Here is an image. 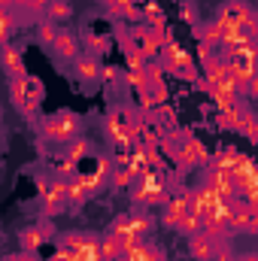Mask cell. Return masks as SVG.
I'll return each mask as SVG.
<instances>
[{
  "label": "cell",
  "instance_id": "cell-1",
  "mask_svg": "<svg viewBox=\"0 0 258 261\" xmlns=\"http://www.w3.org/2000/svg\"><path fill=\"white\" fill-rule=\"evenodd\" d=\"M79 130H82L79 116H73V113H58V116L43 122L46 140H55V143H70L73 137H79Z\"/></svg>",
  "mask_w": 258,
  "mask_h": 261
},
{
  "label": "cell",
  "instance_id": "cell-2",
  "mask_svg": "<svg viewBox=\"0 0 258 261\" xmlns=\"http://www.w3.org/2000/svg\"><path fill=\"white\" fill-rule=\"evenodd\" d=\"M222 28H255L252 21V9L246 0H225L222 9H219V18H216Z\"/></svg>",
  "mask_w": 258,
  "mask_h": 261
},
{
  "label": "cell",
  "instance_id": "cell-3",
  "mask_svg": "<svg viewBox=\"0 0 258 261\" xmlns=\"http://www.w3.org/2000/svg\"><path fill=\"white\" fill-rule=\"evenodd\" d=\"M222 203H225V200L216 195L207 182H203V186H197L192 195H189V210H192L194 216L200 219V225H203V219H210V216H213Z\"/></svg>",
  "mask_w": 258,
  "mask_h": 261
},
{
  "label": "cell",
  "instance_id": "cell-4",
  "mask_svg": "<svg viewBox=\"0 0 258 261\" xmlns=\"http://www.w3.org/2000/svg\"><path fill=\"white\" fill-rule=\"evenodd\" d=\"M134 200H137V203L164 200V182H161L152 170H143V173H140V182H137V189H134Z\"/></svg>",
  "mask_w": 258,
  "mask_h": 261
},
{
  "label": "cell",
  "instance_id": "cell-5",
  "mask_svg": "<svg viewBox=\"0 0 258 261\" xmlns=\"http://www.w3.org/2000/svg\"><path fill=\"white\" fill-rule=\"evenodd\" d=\"M216 195L222 197V200H234L237 197V189H234V179H231V173L228 170H219V167H210L207 164V179H203Z\"/></svg>",
  "mask_w": 258,
  "mask_h": 261
},
{
  "label": "cell",
  "instance_id": "cell-6",
  "mask_svg": "<svg viewBox=\"0 0 258 261\" xmlns=\"http://www.w3.org/2000/svg\"><path fill=\"white\" fill-rule=\"evenodd\" d=\"M222 243H225V240L210 237L207 231H197V234H192V237H189V252H192V258H197V261H213L216 249H219Z\"/></svg>",
  "mask_w": 258,
  "mask_h": 261
},
{
  "label": "cell",
  "instance_id": "cell-7",
  "mask_svg": "<svg viewBox=\"0 0 258 261\" xmlns=\"http://www.w3.org/2000/svg\"><path fill=\"white\" fill-rule=\"evenodd\" d=\"M176 158H179L186 167H197V164H207V161H210V152L203 149V143H200V140H183V146H179Z\"/></svg>",
  "mask_w": 258,
  "mask_h": 261
},
{
  "label": "cell",
  "instance_id": "cell-8",
  "mask_svg": "<svg viewBox=\"0 0 258 261\" xmlns=\"http://www.w3.org/2000/svg\"><path fill=\"white\" fill-rule=\"evenodd\" d=\"M134 40H140V52L146 55V58H152V55H158L161 52V46H164V37L155 31V28H140L137 34H134Z\"/></svg>",
  "mask_w": 258,
  "mask_h": 261
},
{
  "label": "cell",
  "instance_id": "cell-9",
  "mask_svg": "<svg viewBox=\"0 0 258 261\" xmlns=\"http://www.w3.org/2000/svg\"><path fill=\"white\" fill-rule=\"evenodd\" d=\"M0 67L15 79V76H24V61H21V52L15 49V46H9V43H3L0 46Z\"/></svg>",
  "mask_w": 258,
  "mask_h": 261
},
{
  "label": "cell",
  "instance_id": "cell-10",
  "mask_svg": "<svg viewBox=\"0 0 258 261\" xmlns=\"http://www.w3.org/2000/svg\"><path fill=\"white\" fill-rule=\"evenodd\" d=\"M73 70L82 82H97L100 79V61L94 55H76L73 58Z\"/></svg>",
  "mask_w": 258,
  "mask_h": 261
},
{
  "label": "cell",
  "instance_id": "cell-11",
  "mask_svg": "<svg viewBox=\"0 0 258 261\" xmlns=\"http://www.w3.org/2000/svg\"><path fill=\"white\" fill-rule=\"evenodd\" d=\"M189 195H192V192H183V195H176V197H167V203H164V222H167V225L176 228V222L189 213Z\"/></svg>",
  "mask_w": 258,
  "mask_h": 261
},
{
  "label": "cell",
  "instance_id": "cell-12",
  "mask_svg": "<svg viewBox=\"0 0 258 261\" xmlns=\"http://www.w3.org/2000/svg\"><path fill=\"white\" fill-rule=\"evenodd\" d=\"M52 49H55V55H58V58H64V61H73V58L79 55V43H76V37H73V34H67L64 28L58 31V37H55Z\"/></svg>",
  "mask_w": 258,
  "mask_h": 261
},
{
  "label": "cell",
  "instance_id": "cell-13",
  "mask_svg": "<svg viewBox=\"0 0 258 261\" xmlns=\"http://www.w3.org/2000/svg\"><path fill=\"white\" fill-rule=\"evenodd\" d=\"M64 203H67V189H64V179H58V182H52V186L46 189V216L61 213Z\"/></svg>",
  "mask_w": 258,
  "mask_h": 261
},
{
  "label": "cell",
  "instance_id": "cell-14",
  "mask_svg": "<svg viewBox=\"0 0 258 261\" xmlns=\"http://www.w3.org/2000/svg\"><path fill=\"white\" fill-rule=\"evenodd\" d=\"M122 258H128V261H161L164 255H161V249H158V246H152V243H143V240H140V243H137L131 252H125Z\"/></svg>",
  "mask_w": 258,
  "mask_h": 261
},
{
  "label": "cell",
  "instance_id": "cell-15",
  "mask_svg": "<svg viewBox=\"0 0 258 261\" xmlns=\"http://www.w3.org/2000/svg\"><path fill=\"white\" fill-rule=\"evenodd\" d=\"M73 15V6H70V0H49V6H46V12H43V18H49V21H55V24H61Z\"/></svg>",
  "mask_w": 258,
  "mask_h": 261
},
{
  "label": "cell",
  "instance_id": "cell-16",
  "mask_svg": "<svg viewBox=\"0 0 258 261\" xmlns=\"http://www.w3.org/2000/svg\"><path fill=\"white\" fill-rule=\"evenodd\" d=\"M43 240H46V231H40V228H24V231H21V252H37V249L43 246Z\"/></svg>",
  "mask_w": 258,
  "mask_h": 261
},
{
  "label": "cell",
  "instance_id": "cell-17",
  "mask_svg": "<svg viewBox=\"0 0 258 261\" xmlns=\"http://www.w3.org/2000/svg\"><path fill=\"white\" fill-rule=\"evenodd\" d=\"M100 258H104V261L122 258V243H119V237H113V234L100 237Z\"/></svg>",
  "mask_w": 258,
  "mask_h": 261
},
{
  "label": "cell",
  "instance_id": "cell-18",
  "mask_svg": "<svg viewBox=\"0 0 258 261\" xmlns=\"http://www.w3.org/2000/svg\"><path fill=\"white\" fill-rule=\"evenodd\" d=\"M128 219H131V234L146 237V234L152 231V219H149L146 213H128Z\"/></svg>",
  "mask_w": 258,
  "mask_h": 261
},
{
  "label": "cell",
  "instance_id": "cell-19",
  "mask_svg": "<svg viewBox=\"0 0 258 261\" xmlns=\"http://www.w3.org/2000/svg\"><path fill=\"white\" fill-rule=\"evenodd\" d=\"M58 24L55 21H49V18H40V24H37V34H40V43L43 46H52L55 43V37H58Z\"/></svg>",
  "mask_w": 258,
  "mask_h": 261
},
{
  "label": "cell",
  "instance_id": "cell-20",
  "mask_svg": "<svg viewBox=\"0 0 258 261\" xmlns=\"http://www.w3.org/2000/svg\"><path fill=\"white\" fill-rule=\"evenodd\" d=\"M9 97L15 100V107H21V113H24V103H28V88H24V76H15L12 82H9Z\"/></svg>",
  "mask_w": 258,
  "mask_h": 261
},
{
  "label": "cell",
  "instance_id": "cell-21",
  "mask_svg": "<svg viewBox=\"0 0 258 261\" xmlns=\"http://www.w3.org/2000/svg\"><path fill=\"white\" fill-rule=\"evenodd\" d=\"M88 152V140H82V137H73L70 143H64V155L67 161H79L82 155Z\"/></svg>",
  "mask_w": 258,
  "mask_h": 261
},
{
  "label": "cell",
  "instance_id": "cell-22",
  "mask_svg": "<svg viewBox=\"0 0 258 261\" xmlns=\"http://www.w3.org/2000/svg\"><path fill=\"white\" fill-rule=\"evenodd\" d=\"M225 31H228V28H222L219 21L207 24V28H203V46H219V43L225 40Z\"/></svg>",
  "mask_w": 258,
  "mask_h": 261
},
{
  "label": "cell",
  "instance_id": "cell-23",
  "mask_svg": "<svg viewBox=\"0 0 258 261\" xmlns=\"http://www.w3.org/2000/svg\"><path fill=\"white\" fill-rule=\"evenodd\" d=\"M113 6V12L125 15V18H140V9H137V0H107Z\"/></svg>",
  "mask_w": 258,
  "mask_h": 261
},
{
  "label": "cell",
  "instance_id": "cell-24",
  "mask_svg": "<svg viewBox=\"0 0 258 261\" xmlns=\"http://www.w3.org/2000/svg\"><path fill=\"white\" fill-rule=\"evenodd\" d=\"M12 31H15V15H12L9 9H0V46L9 43Z\"/></svg>",
  "mask_w": 258,
  "mask_h": 261
},
{
  "label": "cell",
  "instance_id": "cell-25",
  "mask_svg": "<svg viewBox=\"0 0 258 261\" xmlns=\"http://www.w3.org/2000/svg\"><path fill=\"white\" fill-rule=\"evenodd\" d=\"M176 231H183V234H189V237H192V234H197V231H203V225H200V219L194 216L192 210H189V213L176 222Z\"/></svg>",
  "mask_w": 258,
  "mask_h": 261
},
{
  "label": "cell",
  "instance_id": "cell-26",
  "mask_svg": "<svg viewBox=\"0 0 258 261\" xmlns=\"http://www.w3.org/2000/svg\"><path fill=\"white\" fill-rule=\"evenodd\" d=\"M131 179H137V173H134L131 167H122V170L113 173V186H116V189H128Z\"/></svg>",
  "mask_w": 258,
  "mask_h": 261
},
{
  "label": "cell",
  "instance_id": "cell-27",
  "mask_svg": "<svg viewBox=\"0 0 258 261\" xmlns=\"http://www.w3.org/2000/svg\"><path fill=\"white\" fill-rule=\"evenodd\" d=\"M46 6H49V0H28V3H24V9H31V12L37 15V18H40V15L46 12Z\"/></svg>",
  "mask_w": 258,
  "mask_h": 261
},
{
  "label": "cell",
  "instance_id": "cell-28",
  "mask_svg": "<svg viewBox=\"0 0 258 261\" xmlns=\"http://www.w3.org/2000/svg\"><path fill=\"white\" fill-rule=\"evenodd\" d=\"M85 46H91V52H88V55H94V58H97V52H100L107 43H104L100 37H85Z\"/></svg>",
  "mask_w": 258,
  "mask_h": 261
},
{
  "label": "cell",
  "instance_id": "cell-29",
  "mask_svg": "<svg viewBox=\"0 0 258 261\" xmlns=\"http://www.w3.org/2000/svg\"><path fill=\"white\" fill-rule=\"evenodd\" d=\"M231 261H255L252 252H243V255H231Z\"/></svg>",
  "mask_w": 258,
  "mask_h": 261
},
{
  "label": "cell",
  "instance_id": "cell-30",
  "mask_svg": "<svg viewBox=\"0 0 258 261\" xmlns=\"http://www.w3.org/2000/svg\"><path fill=\"white\" fill-rule=\"evenodd\" d=\"M18 261H40L34 252H18Z\"/></svg>",
  "mask_w": 258,
  "mask_h": 261
},
{
  "label": "cell",
  "instance_id": "cell-31",
  "mask_svg": "<svg viewBox=\"0 0 258 261\" xmlns=\"http://www.w3.org/2000/svg\"><path fill=\"white\" fill-rule=\"evenodd\" d=\"M12 6V0H0V9H9Z\"/></svg>",
  "mask_w": 258,
  "mask_h": 261
},
{
  "label": "cell",
  "instance_id": "cell-32",
  "mask_svg": "<svg viewBox=\"0 0 258 261\" xmlns=\"http://www.w3.org/2000/svg\"><path fill=\"white\" fill-rule=\"evenodd\" d=\"M3 261H18V252H15V255H6Z\"/></svg>",
  "mask_w": 258,
  "mask_h": 261
},
{
  "label": "cell",
  "instance_id": "cell-33",
  "mask_svg": "<svg viewBox=\"0 0 258 261\" xmlns=\"http://www.w3.org/2000/svg\"><path fill=\"white\" fill-rule=\"evenodd\" d=\"M24 3H28V0H12V6H24Z\"/></svg>",
  "mask_w": 258,
  "mask_h": 261
},
{
  "label": "cell",
  "instance_id": "cell-34",
  "mask_svg": "<svg viewBox=\"0 0 258 261\" xmlns=\"http://www.w3.org/2000/svg\"><path fill=\"white\" fill-rule=\"evenodd\" d=\"M116 261H128V258H116Z\"/></svg>",
  "mask_w": 258,
  "mask_h": 261
},
{
  "label": "cell",
  "instance_id": "cell-35",
  "mask_svg": "<svg viewBox=\"0 0 258 261\" xmlns=\"http://www.w3.org/2000/svg\"><path fill=\"white\" fill-rule=\"evenodd\" d=\"M161 261H164V258H161Z\"/></svg>",
  "mask_w": 258,
  "mask_h": 261
}]
</instances>
